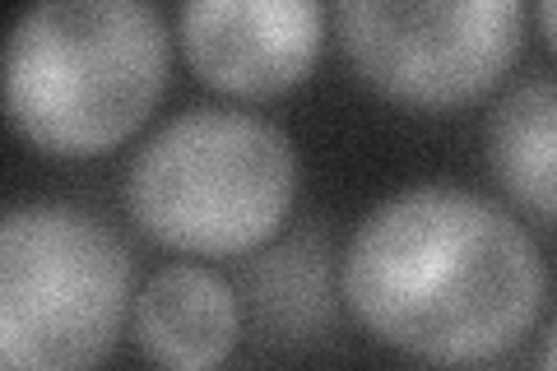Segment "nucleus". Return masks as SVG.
<instances>
[{"mask_svg":"<svg viewBox=\"0 0 557 371\" xmlns=\"http://www.w3.org/2000/svg\"><path fill=\"white\" fill-rule=\"evenodd\" d=\"M172 42L145 0H42L0 42V102L33 149L89 158L145 126Z\"/></svg>","mask_w":557,"mask_h":371,"instance_id":"nucleus-2","label":"nucleus"},{"mask_svg":"<svg viewBox=\"0 0 557 371\" xmlns=\"http://www.w3.org/2000/svg\"><path fill=\"white\" fill-rule=\"evenodd\" d=\"M190 70L237 98H274L302 84L325 42L317 0H190L177 14Z\"/></svg>","mask_w":557,"mask_h":371,"instance_id":"nucleus-6","label":"nucleus"},{"mask_svg":"<svg viewBox=\"0 0 557 371\" xmlns=\"http://www.w3.org/2000/svg\"><path fill=\"white\" fill-rule=\"evenodd\" d=\"M131 316V251L89 209L0 214V371H98Z\"/></svg>","mask_w":557,"mask_h":371,"instance_id":"nucleus-4","label":"nucleus"},{"mask_svg":"<svg viewBox=\"0 0 557 371\" xmlns=\"http://www.w3.org/2000/svg\"><path fill=\"white\" fill-rule=\"evenodd\" d=\"M344 57L405 108H460L487 94L525 38L516 0H344Z\"/></svg>","mask_w":557,"mask_h":371,"instance_id":"nucleus-5","label":"nucleus"},{"mask_svg":"<svg viewBox=\"0 0 557 371\" xmlns=\"http://www.w3.org/2000/svg\"><path fill=\"white\" fill-rule=\"evenodd\" d=\"M539 28H544V42H553V5H548V0L539 5Z\"/></svg>","mask_w":557,"mask_h":371,"instance_id":"nucleus-10","label":"nucleus"},{"mask_svg":"<svg viewBox=\"0 0 557 371\" xmlns=\"http://www.w3.org/2000/svg\"><path fill=\"white\" fill-rule=\"evenodd\" d=\"M339 288L391 348L469 367L525 339L548 274L534 237L502 205L465 186H409L348 237Z\"/></svg>","mask_w":557,"mask_h":371,"instance_id":"nucleus-1","label":"nucleus"},{"mask_svg":"<svg viewBox=\"0 0 557 371\" xmlns=\"http://www.w3.org/2000/svg\"><path fill=\"white\" fill-rule=\"evenodd\" d=\"M131 321L163 371H214L242 334V302L205 264H163L131 297Z\"/></svg>","mask_w":557,"mask_h":371,"instance_id":"nucleus-7","label":"nucleus"},{"mask_svg":"<svg viewBox=\"0 0 557 371\" xmlns=\"http://www.w3.org/2000/svg\"><path fill=\"white\" fill-rule=\"evenodd\" d=\"M298 200V149L274 121L237 108H190L131 158L126 205L163 246L247 256Z\"/></svg>","mask_w":557,"mask_h":371,"instance_id":"nucleus-3","label":"nucleus"},{"mask_svg":"<svg viewBox=\"0 0 557 371\" xmlns=\"http://www.w3.org/2000/svg\"><path fill=\"white\" fill-rule=\"evenodd\" d=\"M487 149H493L497 182L511 190L534 214V223H553V153H557V88L548 75L516 84L497 102L493 126H487Z\"/></svg>","mask_w":557,"mask_h":371,"instance_id":"nucleus-8","label":"nucleus"},{"mask_svg":"<svg viewBox=\"0 0 557 371\" xmlns=\"http://www.w3.org/2000/svg\"><path fill=\"white\" fill-rule=\"evenodd\" d=\"M325 297L330 288H325L321 242H293L251 270L256 321H265L274 334H307L325 325V316H330Z\"/></svg>","mask_w":557,"mask_h":371,"instance_id":"nucleus-9","label":"nucleus"},{"mask_svg":"<svg viewBox=\"0 0 557 371\" xmlns=\"http://www.w3.org/2000/svg\"><path fill=\"white\" fill-rule=\"evenodd\" d=\"M442 371H446V367H442Z\"/></svg>","mask_w":557,"mask_h":371,"instance_id":"nucleus-11","label":"nucleus"}]
</instances>
